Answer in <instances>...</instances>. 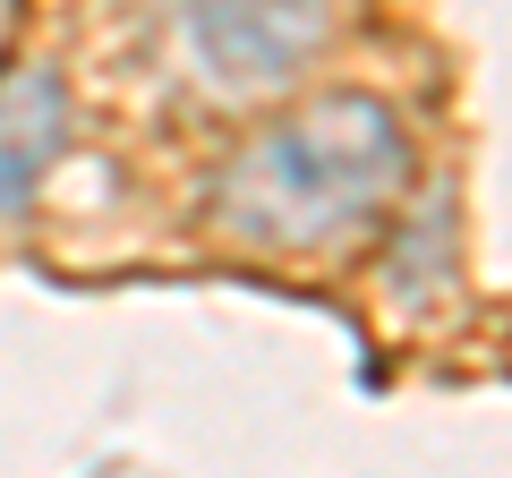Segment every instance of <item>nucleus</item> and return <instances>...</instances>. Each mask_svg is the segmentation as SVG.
I'll use <instances>...</instances> for the list:
<instances>
[{
	"label": "nucleus",
	"mask_w": 512,
	"mask_h": 478,
	"mask_svg": "<svg viewBox=\"0 0 512 478\" xmlns=\"http://www.w3.org/2000/svg\"><path fill=\"white\" fill-rule=\"evenodd\" d=\"M60 154H69V86L52 69H9L0 77V222L35 205Z\"/></svg>",
	"instance_id": "obj_3"
},
{
	"label": "nucleus",
	"mask_w": 512,
	"mask_h": 478,
	"mask_svg": "<svg viewBox=\"0 0 512 478\" xmlns=\"http://www.w3.org/2000/svg\"><path fill=\"white\" fill-rule=\"evenodd\" d=\"M188 69L214 94H274L325 43L333 0H163Z\"/></svg>",
	"instance_id": "obj_2"
},
{
	"label": "nucleus",
	"mask_w": 512,
	"mask_h": 478,
	"mask_svg": "<svg viewBox=\"0 0 512 478\" xmlns=\"http://www.w3.org/2000/svg\"><path fill=\"white\" fill-rule=\"evenodd\" d=\"M402 180V111L376 94H333L231 154V171L214 180V222L248 248H325V239L359 231Z\"/></svg>",
	"instance_id": "obj_1"
},
{
	"label": "nucleus",
	"mask_w": 512,
	"mask_h": 478,
	"mask_svg": "<svg viewBox=\"0 0 512 478\" xmlns=\"http://www.w3.org/2000/svg\"><path fill=\"white\" fill-rule=\"evenodd\" d=\"M0 35H9V0H0Z\"/></svg>",
	"instance_id": "obj_4"
}]
</instances>
